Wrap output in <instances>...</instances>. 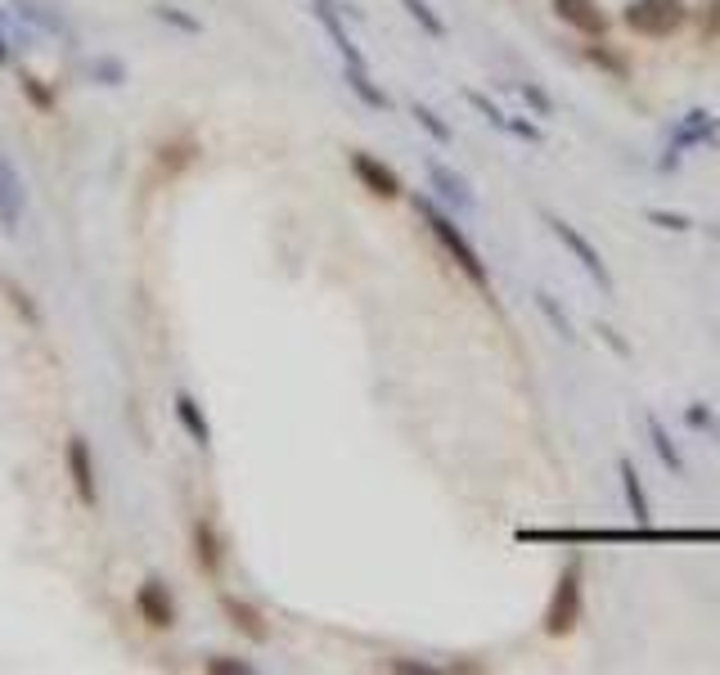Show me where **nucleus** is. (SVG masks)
Returning <instances> with one entry per match:
<instances>
[{
	"mask_svg": "<svg viewBox=\"0 0 720 675\" xmlns=\"http://www.w3.org/2000/svg\"><path fill=\"white\" fill-rule=\"evenodd\" d=\"M414 207H419V216H423V221H428L432 239H437L441 248H446V257L455 261V266L468 275V284H477V288H482V293H486V288H491V275H486V261H482V252H477L473 243H468V234L459 230V225L450 221V216L441 212L437 203H432V198H414Z\"/></svg>",
	"mask_w": 720,
	"mask_h": 675,
	"instance_id": "1",
	"label": "nucleus"
},
{
	"mask_svg": "<svg viewBox=\"0 0 720 675\" xmlns=\"http://www.w3.org/2000/svg\"><path fill=\"white\" fill-rule=\"evenodd\" d=\"M621 23L635 36L662 41V36L680 32V27L689 23V5H684V0H630V5L621 9Z\"/></svg>",
	"mask_w": 720,
	"mask_h": 675,
	"instance_id": "2",
	"label": "nucleus"
},
{
	"mask_svg": "<svg viewBox=\"0 0 720 675\" xmlns=\"http://www.w3.org/2000/svg\"><path fill=\"white\" fill-rule=\"evenodd\" d=\"M576 621H581V563H567V572L558 576L554 594L545 603V635H572Z\"/></svg>",
	"mask_w": 720,
	"mask_h": 675,
	"instance_id": "3",
	"label": "nucleus"
},
{
	"mask_svg": "<svg viewBox=\"0 0 720 675\" xmlns=\"http://www.w3.org/2000/svg\"><path fill=\"white\" fill-rule=\"evenodd\" d=\"M68 477H72V486H77L81 504L95 509L99 486H95V464H90V441L86 437H68Z\"/></svg>",
	"mask_w": 720,
	"mask_h": 675,
	"instance_id": "4",
	"label": "nucleus"
},
{
	"mask_svg": "<svg viewBox=\"0 0 720 675\" xmlns=\"http://www.w3.org/2000/svg\"><path fill=\"white\" fill-rule=\"evenodd\" d=\"M351 171L360 176V185L378 198H401V176L387 162H378L374 153H351Z\"/></svg>",
	"mask_w": 720,
	"mask_h": 675,
	"instance_id": "5",
	"label": "nucleus"
},
{
	"mask_svg": "<svg viewBox=\"0 0 720 675\" xmlns=\"http://www.w3.org/2000/svg\"><path fill=\"white\" fill-rule=\"evenodd\" d=\"M549 9H554L567 27H576L581 36H603L608 32V14L599 9V0H549Z\"/></svg>",
	"mask_w": 720,
	"mask_h": 675,
	"instance_id": "6",
	"label": "nucleus"
},
{
	"mask_svg": "<svg viewBox=\"0 0 720 675\" xmlns=\"http://www.w3.org/2000/svg\"><path fill=\"white\" fill-rule=\"evenodd\" d=\"M549 225H554V234H558V239H563V243H567V248H572V252H576V261H581V266H585V270H590V275H594V279H599V284H603V288H612V275H608V266H603V257H599V252H594V248H590V239H585V234H581V230H576V225H572V221H563V216H549Z\"/></svg>",
	"mask_w": 720,
	"mask_h": 675,
	"instance_id": "7",
	"label": "nucleus"
},
{
	"mask_svg": "<svg viewBox=\"0 0 720 675\" xmlns=\"http://www.w3.org/2000/svg\"><path fill=\"white\" fill-rule=\"evenodd\" d=\"M23 212H27V189L18 180V171L9 167V158H0V225L14 234L23 225Z\"/></svg>",
	"mask_w": 720,
	"mask_h": 675,
	"instance_id": "8",
	"label": "nucleus"
},
{
	"mask_svg": "<svg viewBox=\"0 0 720 675\" xmlns=\"http://www.w3.org/2000/svg\"><path fill=\"white\" fill-rule=\"evenodd\" d=\"M140 612H144V621H149V626L167 630L171 621H176V603H171L167 585H162V581H144L140 585Z\"/></svg>",
	"mask_w": 720,
	"mask_h": 675,
	"instance_id": "9",
	"label": "nucleus"
},
{
	"mask_svg": "<svg viewBox=\"0 0 720 675\" xmlns=\"http://www.w3.org/2000/svg\"><path fill=\"white\" fill-rule=\"evenodd\" d=\"M221 608H225V617H230L248 639H266V621H261V612L252 608V603L234 599V594H221Z\"/></svg>",
	"mask_w": 720,
	"mask_h": 675,
	"instance_id": "10",
	"label": "nucleus"
},
{
	"mask_svg": "<svg viewBox=\"0 0 720 675\" xmlns=\"http://www.w3.org/2000/svg\"><path fill=\"white\" fill-rule=\"evenodd\" d=\"M176 419L185 423V428H189V437H194L203 450L212 446V428H207L203 410H198V401H194V396H189V392H180V396H176Z\"/></svg>",
	"mask_w": 720,
	"mask_h": 675,
	"instance_id": "11",
	"label": "nucleus"
},
{
	"mask_svg": "<svg viewBox=\"0 0 720 675\" xmlns=\"http://www.w3.org/2000/svg\"><path fill=\"white\" fill-rule=\"evenodd\" d=\"M621 486H626V500H630V509H635V522L639 527H648V522H653V509H648L644 482H639V473H635L630 459H621Z\"/></svg>",
	"mask_w": 720,
	"mask_h": 675,
	"instance_id": "12",
	"label": "nucleus"
},
{
	"mask_svg": "<svg viewBox=\"0 0 720 675\" xmlns=\"http://www.w3.org/2000/svg\"><path fill=\"white\" fill-rule=\"evenodd\" d=\"M194 545H198V563H203V572H216V563H221V545H216V531L207 527V522H194Z\"/></svg>",
	"mask_w": 720,
	"mask_h": 675,
	"instance_id": "13",
	"label": "nucleus"
},
{
	"mask_svg": "<svg viewBox=\"0 0 720 675\" xmlns=\"http://www.w3.org/2000/svg\"><path fill=\"white\" fill-rule=\"evenodd\" d=\"M347 81H351V90H356V95L365 99L369 108H387V95L374 86V81H369V72H365V68H347Z\"/></svg>",
	"mask_w": 720,
	"mask_h": 675,
	"instance_id": "14",
	"label": "nucleus"
},
{
	"mask_svg": "<svg viewBox=\"0 0 720 675\" xmlns=\"http://www.w3.org/2000/svg\"><path fill=\"white\" fill-rule=\"evenodd\" d=\"M401 5H405V9H410V18H414V23H419V27H423V32H428V36H432V41H441V36H446V23H441V18H437V14H432V9H428V5H423V0H401Z\"/></svg>",
	"mask_w": 720,
	"mask_h": 675,
	"instance_id": "15",
	"label": "nucleus"
},
{
	"mask_svg": "<svg viewBox=\"0 0 720 675\" xmlns=\"http://www.w3.org/2000/svg\"><path fill=\"white\" fill-rule=\"evenodd\" d=\"M648 437H653V446H657V455H662V459H666V464H671V468H675V473H684V459H680V450H675V446H671V437H666V432H662V423H657V419H653V414H648Z\"/></svg>",
	"mask_w": 720,
	"mask_h": 675,
	"instance_id": "16",
	"label": "nucleus"
},
{
	"mask_svg": "<svg viewBox=\"0 0 720 675\" xmlns=\"http://www.w3.org/2000/svg\"><path fill=\"white\" fill-rule=\"evenodd\" d=\"M693 140H707V113H689V122L680 126L671 149H684V144H693Z\"/></svg>",
	"mask_w": 720,
	"mask_h": 675,
	"instance_id": "17",
	"label": "nucleus"
},
{
	"mask_svg": "<svg viewBox=\"0 0 720 675\" xmlns=\"http://www.w3.org/2000/svg\"><path fill=\"white\" fill-rule=\"evenodd\" d=\"M585 54H590V59L599 63V68H608L612 77H626V59H621V54H612L608 45H590V50H585Z\"/></svg>",
	"mask_w": 720,
	"mask_h": 675,
	"instance_id": "18",
	"label": "nucleus"
},
{
	"mask_svg": "<svg viewBox=\"0 0 720 675\" xmlns=\"http://www.w3.org/2000/svg\"><path fill=\"white\" fill-rule=\"evenodd\" d=\"M414 117H419V122H423V131H428V135H432V140H437V144H450V131H446V126L437 122V117H432V108L414 104Z\"/></svg>",
	"mask_w": 720,
	"mask_h": 675,
	"instance_id": "19",
	"label": "nucleus"
},
{
	"mask_svg": "<svg viewBox=\"0 0 720 675\" xmlns=\"http://www.w3.org/2000/svg\"><path fill=\"white\" fill-rule=\"evenodd\" d=\"M432 185H441V194H446V198H459V203H464V207L473 203V198L464 194V185H459V180H450L441 167H432Z\"/></svg>",
	"mask_w": 720,
	"mask_h": 675,
	"instance_id": "20",
	"label": "nucleus"
},
{
	"mask_svg": "<svg viewBox=\"0 0 720 675\" xmlns=\"http://www.w3.org/2000/svg\"><path fill=\"white\" fill-rule=\"evenodd\" d=\"M716 36H720V0H711L702 9V41H716Z\"/></svg>",
	"mask_w": 720,
	"mask_h": 675,
	"instance_id": "21",
	"label": "nucleus"
},
{
	"mask_svg": "<svg viewBox=\"0 0 720 675\" xmlns=\"http://www.w3.org/2000/svg\"><path fill=\"white\" fill-rule=\"evenodd\" d=\"M207 671H216V675H252V666L248 662H230V657H212V662H207Z\"/></svg>",
	"mask_w": 720,
	"mask_h": 675,
	"instance_id": "22",
	"label": "nucleus"
},
{
	"mask_svg": "<svg viewBox=\"0 0 720 675\" xmlns=\"http://www.w3.org/2000/svg\"><path fill=\"white\" fill-rule=\"evenodd\" d=\"M23 90L32 95V104H36V108H50V104H54V95H50V90L36 86V77H23Z\"/></svg>",
	"mask_w": 720,
	"mask_h": 675,
	"instance_id": "23",
	"label": "nucleus"
},
{
	"mask_svg": "<svg viewBox=\"0 0 720 675\" xmlns=\"http://www.w3.org/2000/svg\"><path fill=\"white\" fill-rule=\"evenodd\" d=\"M9 297H14V302H18V311H23V315H27V320H32V324H36V311H32V306H27V297H23V288H18V284H9Z\"/></svg>",
	"mask_w": 720,
	"mask_h": 675,
	"instance_id": "24",
	"label": "nucleus"
},
{
	"mask_svg": "<svg viewBox=\"0 0 720 675\" xmlns=\"http://www.w3.org/2000/svg\"><path fill=\"white\" fill-rule=\"evenodd\" d=\"M653 221H662L666 230H689V221H684V216H666V212H653Z\"/></svg>",
	"mask_w": 720,
	"mask_h": 675,
	"instance_id": "25",
	"label": "nucleus"
},
{
	"mask_svg": "<svg viewBox=\"0 0 720 675\" xmlns=\"http://www.w3.org/2000/svg\"><path fill=\"white\" fill-rule=\"evenodd\" d=\"M0 63H9V50H5V36H0Z\"/></svg>",
	"mask_w": 720,
	"mask_h": 675,
	"instance_id": "26",
	"label": "nucleus"
}]
</instances>
